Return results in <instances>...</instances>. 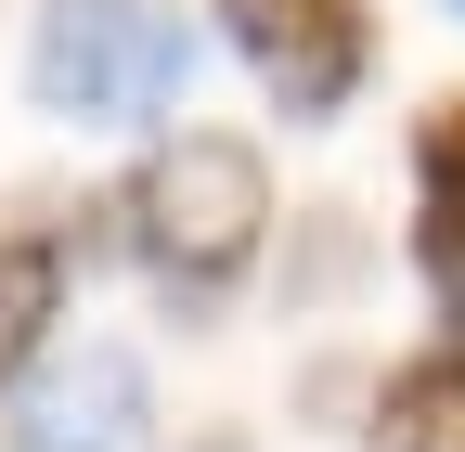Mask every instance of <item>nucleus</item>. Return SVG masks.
<instances>
[{
	"instance_id": "1",
	"label": "nucleus",
	"mask_w": 465,
	"mask_h": 452,
	"mask_svg": "<svg viewBox=\"0 0 465 452\" xmlns=\"http://www.w3.org/2000/svg\"><path fill=\"white\" fill-rule=\"evenodd\" d=\"M116 220H130V259L155 271L168 298H220L232 271L259 259V233H272V182H259L246 142L182 130V142L143 155V182L116 194Z\"/></svg>"
},
{
	"instance_id": "2",
	"label": "nucleus",
	"mask_w": 465,
	"mask_h": 452,
	"mask_svg": "<svg viewBox=\"0 0 465 452\" xmlns=\"http://www.w3.org/2000/svg\"><path fill=\"white\" fill-rule=\"evenodd\" d=\"M182 78H194V26L168 14V0H65V14H39V39H26L39 117H78V130L155 117V103H182Z\"/></svg>"
},
{
	"instance_id": "3",
	"label": "nucleus",
	"mask_w": 465,
	"mask_h": 452,
	"mask_svg": "<svg viewBox=\"0 0 465 452\" xmlns=\"http://www.w3.org/2000/svg\"><path fill=\"white\" fill-rule=\"evenodd\" d=\"M232 39H246V65L272 78L284 117H336L362 91V65H375L362 0H232Z\"/></svg>"
},
{
	"instance_id": "4",
	"label": "nucleus",
	"mask_w": 465,
	"mask_h": 452,
	"mask_svg": "<svg viewBox=\"0 0 465 452\" xmlns=\"http://www.w3.org/2000/svg\"><path fill=\"white\" fill-rule=\"evenodd\" d=\"M130 439H143V362L130 349H65L14 401V452H130Z\"/></svg>"
},
{
	"instance_id": "5",
	"label": "nucleus",
	"mask_w": 465,
	"mask_h": 452,
	"mask_svg": "<svg viewBox=\"0 0 465 452\" xmlns=\"http://www.w3.org/2000/svg\"><path fill=\"white\" fill-rule=\"evenodd\" d=\"M414 259H427L440 310H465V103H440L414 130Z\"/></svg>"
},
{
	"instance_id": "6",
	"label": "nucleus",
	"mask_w": 465,
	"mask_h": 452,
	"mask_svg": "<svg viewBox=\"0 0 465 452\" xmlns=\"http://www.w3.org/2000/svg\"><path fill=\"white\" fill-rule=\"evenodd\" d=\"M375 452H465V336H440L375 388Z\"/></svg>"
},
{
	"instance_id": "7",
	"label": "nucleus",
	"mask_w": 465,
	"mask_h": 452,
	"mask_svg": "<svg viewBox=\"0 0 465 452\" xmlns=\"http://www.w3.org/2000/svg\"><path fill=\"white\" fill-rule=\"evenodd\" d=\"M52 298H65V246H52V233H14V246H0V362L52 323Z\"/></svg>"
},
{
	"instance_id": "8",
	"label": "nucleus",
	"mask_w": 465,
	"mask_h": 452,
	"mask_svg": "<svg viewBox=\"0 0 465 452\" xmlns=\"http://www.w3.org/2000/svg\"><path fill=\"white\" fill-rule=\"evenodd\" d=\"M452 14H465V0H452Z\"/></svg>"
}]
</instances>
